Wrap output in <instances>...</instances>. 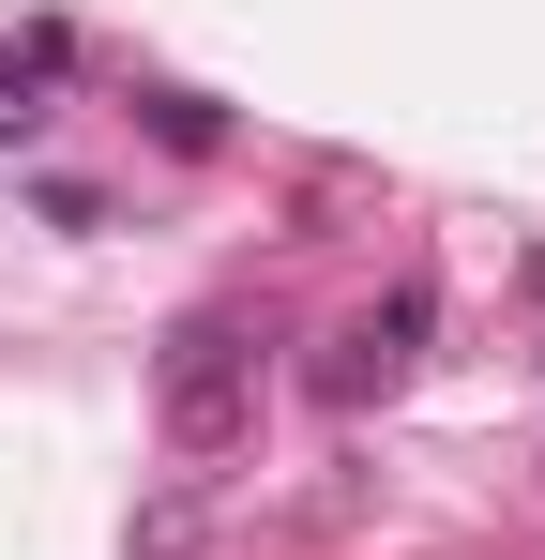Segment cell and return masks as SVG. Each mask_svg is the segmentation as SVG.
<instances>
[{
  "mask_svg": "<svg viewBox=\"0 0 545 560\" xmlns=\"http://www.w3.org/2000/svg\"><path fill=\"white\" fill-rule=\"evenodd\" d=\"M152 424H167V455H243L258 440V334L243 318H182L167 364H152Z\"/></svg>",
  "mask_w": 545,
  "mask_h": 560,
  "instance_id": "cell-1",
  "label": "cell"
},
{
  "mask_svg": "<svg viewBox=\"0 0 545 560\" xmlns=\"http://www.w3.org/2000/svg\"><path fill=\"white\" fill-rule=\"evenodd\" d=\"M46 61H61V31H31V61L0 46V137H46Z\"/></svg>",
  "mask_w": 545,
  "mask_h": 560,
  "instance_id": "cell-2",
  "label": "cell"
},
{
  "mask_svg": "<svg viewBox=\"0 0 545 560\" xmlns=\"http://www.w3.org/2000/svg\"><path fill=\"white\" fill-rule=\"evenodd\" d=\"M152 137H167V152H212L228 121H212V106H197V92H152Z\"/></svg>",
  "mask_w": 545,
  "mask_h": 560,
  "instance_id": "cell-3",
  "label": "cell"
}]
</instances>
